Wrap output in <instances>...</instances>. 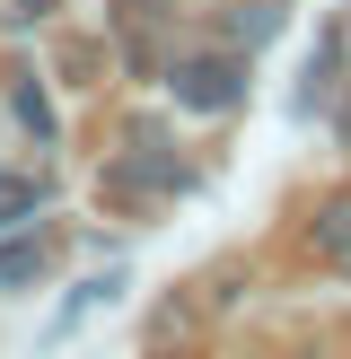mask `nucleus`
I'll return each instance as SVG.
<instances>
[{
    "mask_svg": "<svg viewBox=\"0 0 351 359\" xmlns=\"http://www.w3.org/2000/svg\"><path fill=\"white\" fill-rule=\"evenodd\" d=\"M53 272V237L44 228H9V237H0V298H18V290H35V280Z\"/></svg>",
    "mask_w": 351,
    "mask_h": 359,
    "instance_id": "nucleus-3",
    "label": "nucleus"
},
{
    "mask_svg": "<svg viewBox=\"0 0 351 359\" xmlns=\"http://www.w3.org/2000/svg\"><path fill=\"white\" fill-rule=\"evenodd\" d=\"M228 35H237V53H255L263 35H281V9H272V0H237V18H228Z\"/></svg>",
    "mask_w": 351,
    "mask_h": 359,
    "instance_id": "nucleus-8",
    "label": "nucleus"
},
{
    "mask_svg": "<svg viewBox=\"0 0 351 359\" xmlns=\"http://www.w3.org/2000/svg\"><path fill=\"white\" fill-rule=\"evenodd\" d=\"M44 202H53V175L44 167H0V237L27 228V219H44Z\"/></svg>",
    "mask_w": 351,
    "mask_h": 359,
    "instance_id": "nucleus-4",
    "label": "nucleus"
},
{
    "mask_svg": "<svg viewBox=\"0 0 351 359\" xmlns=\"http://www.w3.org/2000/svg\"><path fill=\"white\" fill-rule=\"evenodd\" d=\"M27 9H53V0H27Z\"/></svg>",
    "mask_w": 351,
    "mask_h": 359,
    "instance_id": "nucleus-9",
    "label": "nucleus"
},
{
    "mask_svg": "<svg viewBox=\"0 0 351 359\" xmlns=\"http://www.w3.org/2000/svg\"><path fill=\"white\" fill-rule=\"evenodd\" d=\"M185 184H193V167H185V158H176L167 140L150 132V123H140V132H132V149H114V158H105V175H97L105 210H132V219H140V210H158L167 193H185Z\"/></svg>",
    "mask_w": 351,
    "mask_h": 359,
    "instance_id": "nucleus-2",
    "label": "nucleus"
},
{
    "mask_svg": "<svg viewBox=\"0 0 351 359\" xmlns=\"http://www.w3.org/2000/svg\"><path fill=\"white\" fill-rule=\"evenodd\" d=\"M307 245L333 263V272H351V184L316 202V219H307Z\"/></svg>",
    "mask_w": 351,
    "mask_h": 359,
    "instance_id": "nucleus-5",
    "label": "nucleus"
},
{
    "mask_svg": "<svg viewBox=\"0 0 351 359\" xmlns=\"http://www.w3.org/2000/svg\"><path fill=\"white\" fill-rule=\"evenodd\" d=\"M158 88H167L176 114H193V123H228V114L246 105V88H255V70H246L237 44H220V53H176V62H158Z\"/></svg>",
    "mask_w": 351,
    "mask_h": 359,
    "instance_id": "nucleus-1",
    "label": "nucleus"
},
{
    "mask_svg": "<svg viewBox=\"0 0 351 359\" xmlns=\"http://www.w3.org/2000/svg\"><path fill=\"white\" fill-rule=\"evenodd\" d=\"M9 105H18V123L35 132V149H53V140H62V114H53V97H44V79H35V70H18V79H9Z\"/></svg>",
    "mask_w": 351,
    "mask_h": 359,
    "instance_id": "nucleus-6",
    "label": "nucleus"
},
{
    "mask_svg": "<svg viewBox=\"0 0 351 359\" xmlns=\"http://www.w3.org/2000/svg\"><path fill=\"white\" fill-rule=\"evenodd\" d=\"M114 298H123V272H97V280H79V290L62 298V316H53V333H79L88 316H97V307H114Z\"/></svg>",
    "mask_w": 351,
    "mask_h": 359,
    "instance_id": "nucleus-7",
    "label": "nucleus"
}]
</instances>
